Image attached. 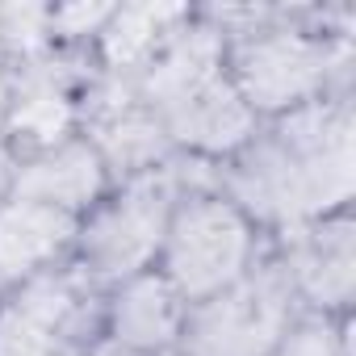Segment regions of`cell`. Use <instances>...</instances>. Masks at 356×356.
<instances>
[{
	"instance_id": "1",
	"label": "cell",
	"mask_w": 356,
	"mask_h": 356,
	"mask_svg": "<svg viewBox=\"0 0 356 356\" xmlns=\"http://www.w3.org/2000/svg\"><path fill=\"white\" fill-rule=\"evenodd\" d=\"M239 193L268 218H306L352 193V122L343 109H306L239 172Z\"/></svg>"
},
{
	"instance_id": "2",
	"label": "cell",
	"mask_w": 356,
	"mask_h": 356,
	"mask_svg": "<svg viewBox=\"0 0 356 356\" xmlns=\"http://www.w3.org/2000/svg\"><path fill=\"white\" fill-rule=\"evenodd\" d=\"M289 293L277 273H260L218 293L193 318V356H268L281 339Z\"/></svg>"
},
{
	"instance_id": "3",
	"label": "cell",
	"mask_w": 356,
	"mask_h": 356,
	"mask_svg": "<svg viewBox=\"0 0 356 356\" xmlns=\"http://www.w3.org/2000/svg\"><path fill=\"white\" fill-rule=\"evenodd\" d=\"M168 260L185 293H214L243 273L248 227L222 202H193L172 227Z\"/></svg>"
},
{
	"instance_id": "4",
	"label": "cell",
	"mask_w": 356,
	"mask_h": 356,
	"mask_svg": "<svg viewBox=\"0 0 356 356\" xmlns=\"http://www.w3.org/2000/svg\"><path fill=\"white\" fill-rule=\"evenodd\" d=\"M84 298L72 281H34L0 318V356H76Z\"/></svg>"
},
{
	"instance_id": "5",
	"label": "cell",
	"mask_w": 356,
	"mask_h": 356,
	"mask_svg": "<svg viewBox=\"0 0 356 356\" xmlns=\"http://www.w3.org/2000/svg\"><path fill=\"white\" fill-rule=\"evenodd\" d=\"M151 101L159 105V113L168 118L176 138H185L193 147H206V151L235 147L252 126L248 105L214 72H197L189 80H176V84L159 88V92H151Z\"/></svg>"
},
{
	"instance_id": "6",
	"label": "cell",
	"mask_w": 356,
	"mask_h": 356,
	"mask_svg": "<svg viewBox=\"0 0 356 356\" xmlns=\"http://www.w3.org/2000/svg\"><path fill=\"white\" fill-rule=\"evenodd\" d=\"M163 222H168V185L163 181H143L113 210H105L92 222L84 252H88V260L101 277H122L155 252V243L163 235Z\"/></svg>"
},
{
	"instance_id": "7",
	"label": "cell",
	"mask_w": 356,
	"mask_h": 356,
	"mask_svg": "<svg viewBox=\"0 0 356 356\" xmlns=\"http://www.w3.org/2000/svg\"><path fill=\"white\" fill-rule=\"evenodd\" d=\"M239 76H243V88L256 105H268V109L293 105L323 84L327 51L310 38H298V34H273V38H260L243 51Z\"/></svg>"
},
{
	"instance_id": "8",
	"label": "cell",
	"mask_w": 356,
	"mask_h": 356,
	"mask_svg": "<svg viewBox=\"0 0 356 356\" xmlns=\"http://www.w3.org/2000/svg\"><path fill=\"white\" fill-rule=\"evenodd\" d=\"M72 235L67 210L38 206V202H13L0 210V281H13L55 256L63 239Z\"/></svg>"
},
{
	"instance_id": "9",
	"label": "cell",
	"mask_w": 356,
	"mask_h": 356,
	"mask_svg": "<svg viewBox=\"0 0 356 356\" xmlns=\"http://www.w3.org/2000/svg\"><path fill=\"white\" fill-rule=\"evenodd\" d=\"M97 185H101V168L88 147H59V151L34 159L17 176L22 202H38V206H55V210L88 202L97 193Z\"/></svg>"
},
{
	"instance_id": "10",
	"label": "cell",
	"mask_w": 356,
	"mask_h": 356,
	"mask_svg": "<svg viewBox=\"0 0 356 356\" xmlns=\"http://www.w3.org/2000/svg\"><path fill=\"white\" fill-rule=\"evenodd\" d=\"M293 264H298V281L318 302H327V306L348 302V293H352V231L343 222L314 231L306 243H298Z\"/></svg>"
},
{
	"instance_id": "11",
	"label": "cell",
	"mask_w": 356,
	"mask_h": 356,
	"mask_svg": "<svg viewBox=\"0 0 356 356\" xmlns=\"http://www.w3.org/2000/svg\"><path fill=\"white\" fill-rule=\"evenodd\" d=\"M181 327V306L163 281H134L118 298V335L130 348H159Z\"/></svg>"
},
{
	"instance_id": "12",
	"label": "cell",
	"mask_w": 356,
	"mask_h": 356,
	"mask_svg": "<svg viewBox=\"0 0 356 356\" xmlns=\"http://www.w3.org/2000/svg\"><path fill=\"white\" fill-rule=\"evenodd\" d=\"M176 17H181V9H176V5H134V9H122V13L113 17L109 38H105L109 59H113V63L138 59V55L155 42V34H159L168 22H176Z\"/></svg>"
},
{
	"instance_id": "13",
	"label": "cell",
	"mask_w": 356,
	"mask_h": 356,
	"mask_svg": "<svg viewBox=\"0 0 356 356\" xmlns=\"http://www.w3.org/2000/svg\"><path fill=\"white\" fill-rule=\"evenodd\" d=\"M63 126H67V101L55 88V80H47V76L30 80L26 92H22V105H17V130H26V134L47 143Z\"/></svg>"
},
{
	"instance_id": "14",
	"label": "cell",
	"mask_w": 356,
	"mask_h": 356,
	"mask_svg": "<svg viewBox=\"0 0 356 356\" xmlns=\"http://www.w3.org/2000/svg\"><path fill=\"white\" fill-rule=\"evenodd\" d=\"M105 143H109V151H113L118 159L134 163V159H147V155L159 147V130H155L151 122L126 113V118H118V122L105 130Z\"/></svg>"
},
{
	"instance_id": "15",
	"label": "cell",
	"mask_w": 356,
	"mask_h": 356,
	"mask_svg": "<svg viewBox=\"0 0 356 356\" xmlns=\"http://www.w3.org/2000/svg\"><path fill=\"white\" fill-rule=\"evenodd\" d=\"M277 356H343V352L335 343V331H327V327H298L281 343Z\"/></svg>"
},
{
	"instance_id": "16",
	"label": "cell",
	"mask_w": 356,
	"mask_h": 356,
	"mask_svg": "<svg viewBox=\"0 0 356 356\" xmlns=\"http://www.w3.org/2000/svg\"><path fill=\"white\" fill-rule=\"evenodd\" d=\"M101 17H105V9H88V5H80V9H63V13H59L55 22L72 30V26H97Z\"/></svg>"
},
{
	"instance_id": "17",
	"label": "cell",
	"mask_w": 356,
	"mask_h": 356,
	"mask_svg": "<svg viewBox=\"0 0 356 356\" xmlns=\"http://www.w3.org/2000/svg\"><path fill=\"white\" fill-rule=\"evenodd\" d=\"M101 356H155V352H138V348H109V352H101Z\"/></svg>"
}]
</instances>
